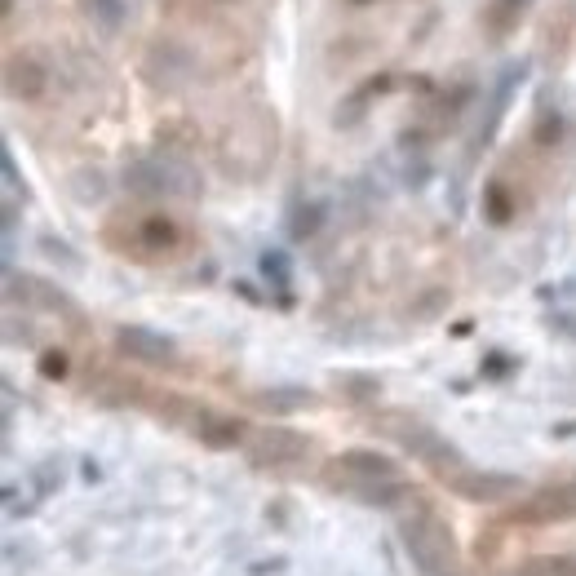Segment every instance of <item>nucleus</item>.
<instances>
[{"label": "nucleus", "mask_w": 576, "mask_h": 576, "mask_svg": "<svg viewBox=\"0 0 576 576\" xmlns=\"http://www.w3.org/2000/svg\"><path fill=\"white\" fill-rule=\"evenodd\" d=\"M377 430H382L386 439H395L404 452H413V457L421 461V466L430 470L439 483H444L452 470H461V466H470L466 457H461V448L457 444H448L444 435H439L435 426H426L421 417H413V413H382L373 421Z\"/></svg>", "instance_id": "1"}, {"label": "nucleus", "mask_w": 576, "mask_h": 576, "mask_svg": "<svg viewBox=\"0 0 576 576\" xmlns=\"http://www.w3.org/2000/svg\"><path fill=\"white\" fill-rule=\"evenodd\" d=\"M120 182H125V191L138 195V200H164V195L195 200V195L204 191V182H200V173L191 169V160L169 156V151H160V156H138V160H129L125 173H120Z\"/></svg>", "instance_id": "2"}, {"label": "nucleus", "mask_w": 576, "mask_h": 576, "mask_svg": "<svg viewBox=\"0 0 576 576\" xmlns=\"http://www.w3.org/2000/svg\"><path fill=\"white\" fill-rule=\"evenodd\" d=\"M399 541H404L408 559L421 576H452V563H457V541H452V528L444 523V514L421 506L413 510L404 523H399Z\"/></svg>", "instance_id": "3"}, {"label": "nucleus", "mask_w": 576, "mask_h": 576, "mask_svg": "<svg viewBox=\"0 0 576 576\" xmlns=\"http://www.w3.org/2000/svg\"><path fill=\"white\" fill-rule=\"evenodd\" d=\"M320 479H324L328 492H337V497H351V492L364 488V483L399 479V461L386 457V452H377V448H346V452H337V457L320 470Z\"/></svg>", "instance_id": "4"}, {"label": "nucleus", "mask_w": 576, "mask_h": 576, "mask_svg": "<svg viewBox=\"0 0 576 576\" xmlns=\"http://www.w3.org/2000/svg\"><path fill=\"white\" fill-rule=\"evenodd\" d=\"M563 519H576V479L528 492L506 514V523H514V528H550V523H563Z\"/></svg>", "instance_id": "5"}, {"label": "nucleus", "mask_w": 576, "mask_h": 576, "mask_svg": "<svg viewBox=\"0 0 576 576\" xmlns=\"http://www.w3.org/2000/svg\"><path fill=\"white\" fill-rule=\"evenodd\" d=\"M306 452H311V439L302 430H288V426H266L249 435V461L262 470H288V466H302Z\"/></svg>", "instance_id": "6"}, {"label": "nucleus", "mask_w": 576, "mask_h": 576, "mask_svg": "<svg viewBox=\"0 0 576 576\" xmlns=\"http://www.w3.org/2000/svg\"><path fill=\"white\" fill-rule=\"evenodd\" d=\"M444 488L461 501H475V506H492V501H506L523 488L519 475H506V470H475V466H461L444 479Z\"/></svg>", "instance_id": "7"}, {"label": "nucleus", "mask_w": 576, "mask_h": 576, "mask_svg": "<svg viewBox=\"0 0 576 576\" xmlns=\"http://www.w3.org/2000/svg\"><path fill=\"white\" fill-rule=\"evenodd\" d=\"M116 249H125L133 257H169L182 249V226L173 218H164V213H147V218H138L129 226V240L116 244Z\"/></svg>", "instance_id": "8"}, {"label": "nucleus", "mask_w": 576, "mask_h": 576, "mask_svg": "<svg viewBox=\"0 0 576 576\" xmlns=\"http://www.w3.org/2000/svg\"><path fill=\"white\" fill-rule=\"evenodd\" d=\"M116 351L129 355L133 364H147V368H173L178 364V342L156 333V328H142V324L116 328Z\"/></svg>", "instance_id": "9"}, {"label": "nucleus", "mask_w": 576, "mask_h": 576, "mask_svg": "<svg viewBox=\"0 0 576 576\" xmlns=\"http://www.w3.org/2000/svg\"><path fill=\"white\" fill-rule=\"evenodd\" d=\"M5 89L9 98H23V102H40L49 89V67L45 58L23 49V54H9L5 58Z\"/></svg>", "instance_id": "10"}, {"label": "nucleus", "mask_w": 576, "mask_h": 576, "mask_svg": "<svg viewBox=\"0 0 576 576\" xmlns=\"http://www.w3.org/2000/svg\"><path fill=\"white\" fill-rule=\"evenodd\" d=\"M191 435L209 448H240L249 439V426L231 413H213V408H195L191 413Z\"/></svg>", "instance_id": "11"}, {"label": "nucleus", "mask_w": 576, "mask_h": 576, "mask_svg": "<svg viewBox=\"0 0 576 576\" xmlns=\"http://www.w3.org/2000/svg\"><path fill=\"white\" fill-rule=\"evenodd\" d=\"M523 76H528V67H523V63H510L497 76V85H492V94H488V111H483V120H479V129H475V151L492 142V133H497L501 116H506V107H510V98H514V89H519Z\"/></svg>", "instance_id": "12"}, {"label": "nucleus", "mask_w": 576, "mask_h": 576, "mask_svg": "<svg viewBox=\"0 0 576 576\" xmlns=\"http://www.w3.org/2000/svg\"><path fill=\"white\" fill-rule=\"evenodd\" d=\"M528 9L532 0H488V9H483V32H488V40H506L523 23Z\"/></svg>", "instance_id": "13"}, {"label": "nucleus", "mask_w": 576, "mask_h": 576, "mask_svg": "<svg viewBox=\"0 0 576 576\" xmlns=\"http://www.w3.org/2000/svg\"><path fill=\"white\" fill-rule=\"evenodd\" d=\"M253 404L262 408V413L284 417V413H297V408H311L315 395H311L306 386H271V390H257Z\"/></svg>", "instance_id": "14"}, {"label": "nucleus", "mask_w": 576, "mask_h": 576, "mask_svg": "<svg viewBox=\"0 0 576 576\" xmlns=\"http://www.w3.org/2000/svg\"><path fill=\"white\" fill-rule=\"evenodd\" d=\"M262 280L275 288V297L288 306L293 302V262H288L284 249H266L262 253Z\"/></svg>", "instance_id": "15"}, {"label": "nucleus", "mask_w": 576, "mask_h": 576, "mask_svg": "<svg viewBox=\"0 0 576 576\" xmlns=\"http://www.w3.org/2000/svg\"><path fill=\"white\" fill-rule=\"evenodd\" d=\"M76 5L98 32H120V27H125V14H129L125 0H76Z\"/></svg>", "instance_id": "16"}, {"label": "nucleus", "mask_w": 576, "mask_h": 576, "mask_svg": "<svg viewBox=\"0 0 576 576\" xmlns=\"http://www.w3.org/2000/svg\"><path fill=\"white\" fill-rule=\"evenodd\" d=\"M514 213H519V204H514L506 182H488V187H483V218L492 226H510Z\"/></svg>", "instance_id": "17"}, {"label": "nucleus", "mask_w": 576, "mask_h": 576, "mask_svg": "<svg viewBox=\"0 0 576 576\" xmlns=\"http://www.w3.org/2000/svg\"><path fill=\"white\" fill-rule=\"evenodd\" d=\"M320 226H324V204L320 200H297L293 204V213H288V235H293V240H311Z\"/></svg>", "instance_id": "18"}, {"label": "nucleus", "mask_w": 576, "mask_h": 576, "mask_svg": "<svg viewBox=\"0 0 576 576\" xmlns=\"http://www.w3.org/2000/svg\"><path fill=\"white\" fill-rule=\"evenodd\" d=\"M519 576H576V559H568V554H541V559L523 563Z\"/></svg>", "instance_id": "19"}, {"label": "nucleus", "mask_w": 576, "mask_h": 576, "mask_svg": "<svg viewBox=\"0 0 576 576\" xmlns=\"http://www.w3.org/2000/svg\"><path fill=\"white\" fill-rule=\"evenodd\" d=\"M71 191H76L80 204H94L107 195V182H102L98 169H80V173H71Z\"/></svg>", "instance_id": "20"}, {"label": "nucleus", "mask_w": 576, "mask_h": 576, "mask_svg": "<svg viewBox=\"0 0 576 576\" xmlns=\"http://www.w3.org/2000/svg\"><path fill=\"white\" fill-rule=\"evenodd\" d=\"M40 253L54 257V262H63L67 271H80V253L71 249V244H63L58 235H40Z\"/></svg>", "instance_id": "21"}, {"label": "nucleus", "mask_w": 576, "mask_h": 576, "mask_svg": "<svg viewBox=\"0 0 576 576\" xmlns=\"http://www.w3.org/2000/svg\"><path fill=\"white\" fill-rule=\"evenodd\" d=\"M337 390H346L351 399H377L382 395V382L377 377H337Z\"/></svg>", "instance_id": "22"}, {"label": "nucleus", "mask_w": 576, "mask_h": 576, "mask_svg": "<svg viewBox=\"0 0 576 576\" xmlns=\"http://www.w3.org/2000/svg\"><path fill=\"white\" fill-rule=\"evenodd\" d=\"M0 173H5V200L27 195V182L18 178V164H14V151H9V147H5V156H0Z\"/></svg>", "instance_id": "23"}, {"label": "nucleus", "mask_w": 576, "mask_h": 576, "mask_svg": "<svg viewBox=\"0 0 576 576\" xmlns=\"http://www.w3.org/2000/svg\"><path fill=\"white\" fill-rule=\"evenodd\" d=\"M532 133H537L541 147H554V142L563 138V116H559V111H554V116H550V111H541V116H537V129H532Z\"/></svg>", "instance_id": "24"}, {"label": "nucleus", "mask_w": 576, "mask_h": 576, "mask_svg": "<svg viewBox=\"0 0 576 576\" xmlns=\"http://www.w3.org/2000/svg\"><path fill=\"white\" fill-rule=\"evenodd\" d=\"M58 483H63V466H58V461H45V466L36 470V497H49Z\"/></svg>", "instance_id": "25"}, {"label": "nucleus", "mask_w": 576, "mask_h": 576, "mask_svg": "<svg viewBox=\"0 0 576 576\" xmlns=\"http://www.w3.org/2000/svg\"><path fill=\"white\" fill-rule=\"evenodd\" d=\"M40 373H45L49 382H63V377H67V355L63 351H45V355H40Z\"/></svg>", "instance_id": "26"}, {"label": "nucleus", "mask_w": 576, "mask_h": 576, "mask_svg": "<svg viewBox=\"0 0 576 576\" xmlns=\"http://www.w3.org/2000/svg\"><path fill=\"white\" fill-rule=\"evenodd\" d=\"M439 306H448V293H430L426 302L417 306V320H435V315H439Z\"/></svg>", "instance_id": "27"}, {"label": "nucleus", "mask_w": 576, "mask_h": 576, "mask_svg": "<svg viewBox=\"0 0 576 576\" xmlns=\"http://www.w3.org/2000/svg\"><path fill=\"white\" fill-rule=\"evenodd\" d=\"M510 368H514V364H510L506 355H488V377H506Z\"/></svg>", "instance_id": "28"}, {"label": "nucleus", "mask_w": 576, "mask_h": 576, "mask_svg": "<svg viewBox=\"0 0 576 576\" xmlns=\"http://www.w3.org/2000/svg\"><path fill=\"white\" fill-rule=\"evenodd\" d=\"M266 572H284V559H271V563H257V568H253V576H266Z\"/></svg>", "instance_id": "29"}, {"label": "nucleus", "mask_w": 576, "mask_h": 576, "mask_svg": "<svg viewBox=\"0 0 576 576\" xmlns=\"http://www.w3.org/2000/svg\"><path fill=\"white\" fill-rule=\"evenodd\" d=\"M355 5H364V0H355Z\"/></svg>", "instance_id": "30"}]
</instances>
